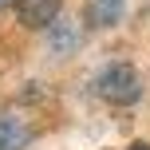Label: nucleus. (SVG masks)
<instances>
[{"instance_id": "1", "label": "nucleus", "mask_w": 150, "mask_h": 150, "mask_svg": "<svg viewBox=\"0 0 150 150\" xmlns=\"http://www.w3.org/2000/svg\"><path fill=\"white\" fill-rule=\"evenodd\" d=\"M95 95L111 107H134L142 99V75L134 71V63L115 59L95 75Z\"/></svg>"}, {"instance_id": "2", "label": "nucleus", "mask_w": 150, "mask_h": 150, "mask_svg": "<svg viewBox=\"0 0 150 150\" xmlns=\"http://www.w3.org/2000/svg\"><path fill=\"white\" fill-rule=\"evenodd\" d=\"M16 4V20L32 32H47L63 12V0H12Z\"/></svg>"}, {"instance_id": "3", "label": "nucleus", "mask_w": 150, "mask_h": 150, "mask_svg": "<svg viewBox=\"0 0 150 150\" xmlns=\"http://www.w3.org/2000/svg\"><path fill=\"white\" fill-rule=\"evenodd\" d=\"M130 0H83V24L91 32H107V28H119L122 16H127Z\"/></svg>"}, {"instance_id": "4", "label": "nucleus", "mask_w": 150, "mask_h": 150, "mask_svg": "<svg viewBox=\"0 0 150 150\" xmlns=\"http://www.w3.org/2000/svg\"><path fill=\"white\" fill-rule=\"evenodd\" d=\"M32 127L16 111H0V150H28Z\"/></svg>"}, {"instance_id": "5", "label": "nucleus", "mask_w": 150, "mask_h": 150, "mask_svg": "<svg viewBox=\"0 0 150 150\" xmlns=\"http://www.w3.org/2000/svg\"><path fill=\"white\" fill-rule=\"evenodd\" d=\"M127 150H150V142H134V146H127Z\"/></svg>"}, {"instance_id": "6", "label": "nucleus", "mask_w": 150, "mask_h": 150, "mask_svg": "<svg viewBox=\"0 0 150 150\" xmlns=\"http://www.w3.org/2000/svg\"><path fill=\"white\" fill-rule=\"evenodd\" d=\"M8 4H12V0H0V8H8Z\"/></svg>"}]
</instances>
